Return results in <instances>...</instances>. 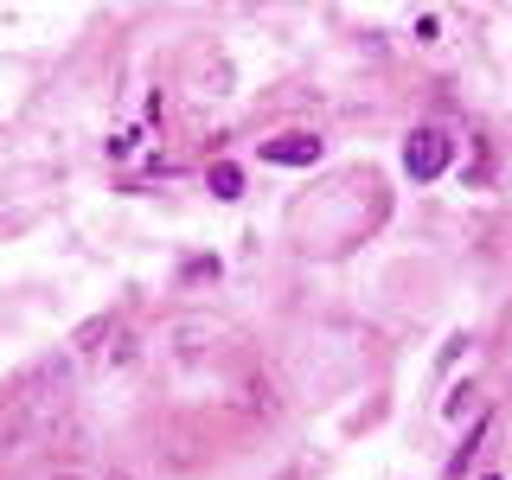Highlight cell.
I'll return each instance as SVG.
<instances>
[{"instance_id":"6da1fadb","label":"cell","mask_w":512,"mask_h":480,"mask_svg":"<svg viewBox=\"0 0 512 480\" xmlns=\"http://www.w3.org/2000/svg\"><path fill=\"white\" fill-rule=\"evenodd\" d=\"M442 167H448V135L442 128H416V135L404 141V173L410 180H436Z\"/></svg>"},{"instance_id":"7a4b0ae2","label":"cell","mask_w":512,"mask_h":480,"mask_svg":"<svg viewBox=\"0 0 512 480\" xmlns=\"http://www.w3.org/2000/svg\"><path fill=\"white\" fill-rule=\"evenodd\" d=\"M314 154H320L314 135H276V141L263 148V160H276V167H308Z\"/></svg>"},{"instance_id":"3957f363","label":"cell","mask_w":512,"mask_h":480,"mask_svg":"<svg viewBox=\"0 0 512 480\" xmlns=\"http://www.w3.org/2000/svg\"><path fill=\"white\" fill-rule=\"evenodd\" d=\"M212 192H218V199H237V192H244V173H237V167H212Z\"/></svg>"},{"instance_id":"277c9868","label":"cell","mask_w":512,"mask_h":480,"mask_svg":"<svg viewBox=\"0 0 512 480\" xmlns=\"http://www.w3.org/2000/svg\"><path fill=\"white\" fill-rule=\"evenodd\" d=\"M103 480H135V474H122V468H109V474H103Z\"/></svg>"}]
</instances>
